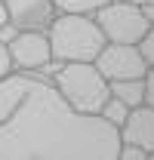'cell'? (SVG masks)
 <instances>
[{
	"instance_id": "6da1fadb",
	"label": "cell",
	"mask_w": 154,
	"mask_h": 160,
	"mask_svg": "<svg viewBox=\"0 0 154 160\" xmlns=\"http://www.w3.org/2000/svg\"><path fill=\"white\" fill-rule=\"evenodd\" d=\"M120 132L80 114L40 71L0 80V160H117Z\"/></svg>"
},
{
	"instance_id": "7a4b0ae2",
	"label": "cell",
	"mask_w": 154,
	"mask_h": 160,
	"mask_svg": "<svg viewBox=\"0 0 154 160\" xmlns=\"http://www.w3.org/2000/svg\"><path fill=\"white\" fill-rule=\"evenodd\" d=\"M46 37L53 62H96L102 46L108 43L96 19L86 12H56Z\"/></svg>"
},
{
	"instance_id": "3957f363",
	"label": "cell",
	"mask_w": 154,
	"mask_h": 160,
	"mask_svg": "<svg viewBox=\"0 0 154 160\" xmlns=\"http://www.w3.org/2000/svg\"><path fill=\"white\" fill-rule=\"evenodd\" d=\"M56 65L59 68L53 71V83L62 92V99L80 114H99L111 89L96 62H56Z\"/></svg>"
},
{
	"instance_id": "277c9868",
	"label": "cell",
	"mask_w": 154,
	"mask_h": 160,
	"mask_svg": "<svg viewBox=\"0 0 154 160\" xmlns=\"http://www.w3.org/2000/svg\"><path fill=\"white\" fill-rule=\"evenodd\" d=\"M93 19L102 28L105 40H111V43H139L151 25L145 19L142 6L130 3V0H108L105 6H99L93 12Z\"/></svg>"
},
{
	"instance_id": "5b68a950",
	"label": "cell",
	"mask_w": 154,
	"mask_h": 160,
	"mask_svg": "<svg viewBox=\"0 0 154 160\" xmlns=\"http://www.w3.org/2000/svg\"><path fill=\"white\" fill-rule=\"evenodd\" d=\"M13 71H46L53 65L46 31H16L6 40Z\"/></svg>"
},
{
	"instance_id": "8992f818",
	"label": "cell",
	"mask_w": 154,
	"mask_h": 160,
	"mask_svg": "<svg viewBox=\"0 0 154 160\" xmlns=\"http://www.w3.org/2000/svg\"><path fill=\"white\" fill-rule=\"evenodd\" d=\"M96 68L102 71L105 80H126V77H142L148 65L142 59L136 43H105L102 52L96 56Z\"/></svg>"
},
{
	"instance_id": "52a82bcc",
	"label": "cell",
	"mask_w": 154,
	"mask_h": 160,
	"mask_svg": "<svg viewBox=\"0 0 154 160\" xmlns=\"http://www.w3.org/2000/svg\"><path fill=\"white\" fill-rule=\"evenodd\" d=\"M6 22L16 31H46L56 16L53 0H3Z\"/></svg>"
},
{
	"instance_id": "ba28073f",
	"label": "cell",
	"mask_w": 154,
	"mask_h": 160,
	"mask_svg": "<svg viewBox=\"0 0 154 160\" xmlns=\"http://www.w3.org/2000/svg\"><path fill=\"white\" fill-rule=\"evenodd\" d=\"M120 142H133L139 148H145L148 154L154 151V108L151 105H136L126 111V120L117 126Z\"/></svg>"
},
{
	"instance_id": "9c48e42d",
	"label": "cell",
	"mask_w": 154,
	"mask_h": 160,
	"mask_svg": "<svg viewBox=\"0 0 154 160\" xmlns=\"http://www.w3.org/2000/svg\"><path fill=\"white\" fill-rule=\"evenodd\" d=\"M108 89H111V96H114L117 102H123L126 108H136V105H142V92H145V86H142V77L108 80Z\"/></svg>"
},
{
	"instance_id": "30bf717a",
	"label": "cell",
	"mask_w": 154,
	"mask_h": 160,
	"mask_svg": "<svg viewBox=\"0 0 154 160\" xmlns=\"http://www.w3.org/2000/svg\"><path fill=\"white\" fill-rule=\"evenodd\" d=\"M108 0H53V6H56V12H86V16H93L99 6H105Z\"/></svg>"
},
{
	"instance_id": "8fae6325",
	"label": "cell",
	"mask_w": 154,
	"mask_h": 160,
	"mask_svg": "<svg viewBox=\"0 0 154 160\" xmlns=\"http://www.w3.org/2000/svg\"><path fill=\"white\" fill-rule=\"evenodd\" d=\"M126 111H130V108H126L123 102H117L114 96H108V102L99 108V117H102V120H108L111 126H120V123L126 120Z\"/></svg>"
},
{
	"instance_id": "7c38bea8",
	"label": "cell",
	"mask_w": 154,
	"mask_h": 160,
	"mask_svg": "<svg viewBox=\"0 0 154 160\" xmlns=\"http://www.w3.org/2000/svg\"><path fill=\"white\" fill-rule=\"evenodd\" d=\"M136 46H139V52H142V59H145V65L151 68V65H154V25H148L145 37L139 40Z\"/></svg>"
},
{
	"instance_id": "4fadbf2b",
	"label": "cell",
	"mask_w": 154,
	"mask_h": 160,
	"mask_svg": "<svg viewBox=\"0 0 154 160\" xmlns=\"http://www.w3.org/2000/svg\"><path fill=\"white\" fill-rule=\"evenodd\" d=\"M142 86H145V92H142V105H151V108H154V65L142 74Z\"/></svg>"
},
{
	"instance_id": "5bb4252c",
	"label": "cell",
	"mask_w": 154,
	"mask_h": 160,
	"mask_svg": "<svg viewBox=\"0 0 154 160\" xmlns=\"http://www.w3.org/2000/svg\"><path fill=\"white\" fill-rule=\"evenodd\" d=\"M13 71V62H9V49H6V40H0V80Z\"/></svg>"
},
{
	"instance_id": "9a60e30c",
	"label": "cell",
	"mask_w": 154,
	"mask_h": 160,
	"mask_svg": "<svg viewBox=\"0 0 154 160\" xmlns=\"http://www.w3.org/2000/svg\"><path fill=\"white\" fill-rule=\"evenodd\" d=\"M6 25V6H3V0H0V28Z\"/></svg>"
},
{
	"instance_id": "2e32d148",
	"label": "cell",
	"mask_w": 154,
	"mask_h": 160,
	"mask_svg": "<svg viewBox=\"0 0 154 160\" xmlns=\"http://www.w3.org/2000/svg\"><path fill=\"white\" fill-rule=\"evenodd\" d=\"M130 3H139V6H145V3H154V0H130Z\"/></svg>"
}]
</instances>
